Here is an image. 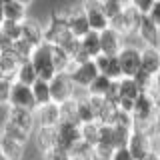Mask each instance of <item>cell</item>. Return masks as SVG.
Segmentation results:
<instances>
[{
	"label": "cell",
	"mask_w": 160,
	"mask_h": 160,
	"mask_svg": "<svg viewBox=\"0 0 160 160\" xmlns=\"http://www.w3.org/2000/svg\"><path fill=\"white\" fill-rule=\"evenodd\" d=\"M22 40H26L30 46L36 48L38 44L44 42V26L38 20L26 18L24 20V30H22Z\"/></svg>",
	"instance_id": "obj_17"
},
{
	"label": "cell",
	"mask_w": 160,
	"mask_h": 160,
	"mask_svg": "<svg viewBox=\"0 0 160 160\" xmlns=\"http://www.w3.org/2000/svg\"><path fill=\"white\" fill-rule=\"evenodd\" d=\"M14 80L20 82V84H26V86H32V84L38 80V74H36V70H34L30 60H24V62L18 66L16 74H14Z\"/></svg>",
	"instance_id": "obj_22"
},
{
	"label": "cell",
	"mask_w": 160,
	"mask_h": 160,
	"mask_svg": "<svg viewBox=\"0 0 160 160\" xmlns=\"http://www.w3.org/2000/svg\"><path fill=\"white\" fill-rule=\"evenodd\" d=\"M10 92H12V80L10 78H0V106L2 108H8Z\"/></svg>",
	"instance_id": "obj_31"
},
{
	"label": "cell",
	"mask_w": 160,
	"mask_h": 160,
	"mask_svg": "<svg viewBox=\"0 0 160 160\" xmlns=\"http://www.w3.org/2000/svg\"><path fill=\"white\" fill-rule=\"evenodd\" d=\"M134 128H126V126H112V148L120 150V148H128L130 136H132Z\"/></svg>",
	"instance_id": "obj_25"
},
{
	"label": "cell",
	"mask_w": 160,
	"mask_h": 160,
	"mask_svg": "<svg viewBox=\"0 0 160 160\" xmlns=\"http://www.w3.org/2000/svg\"><path fill=\"white\" fill-rule=\"evenodd\" d=\"M80 132H82V142L90 144V146H96L98 144V134H100V124L98 122L82 124V126H80Z\"/></svg>",
	"instance_id": "obj_29"
},
{
	"label": "cell",
	"mask_w": 160,
	"mask_h": 160,
	"mask_svg": "<svg viewBox=\"0 0 160 160\" xmlns=\"http://www.w3.org/2000/svg\"><path fill=\"white\" fill-rule=\"evenodd\" d=\"M78 142H82V132H80V124L60 122V124H58V148L66 150V152L70 154V150L76 146Z\"/></svg>",
	"instance_id": "obj_10"
},
{
	"label": "cell",
	"mask_w": 160,
	"mask_h": 160,
	"mask_svg": "<svg viewBox=\"0 0 160 160\" xmlns=\"http://www.w3.org/2000/svg\"><path fill=\"white\" fill-rule=\"evenodd\" d=\"M132 80L138 84V88L142 90V92H148V90L154 88V76H150L148 72H144V70H140V72H138Z\"/></svg>",
	"instance_id": "obj_32"
},
{
	"label": "cell",
	"mask_w": 160,
	"mask_h": 160,
	"mask_svg": "<svg viewBox=\"0 0 160 160\" xmlns=\"http://www.w3.org/2000/svg\"><path fill=\"white\" fill-rule=\"evenodd\" d=\"M42 160H70V154L66 150L54 146V148H50V150H46V152L42 154Z\"/></svg>",
	"instance_id": "obj_33"
},
{
	"label": "cell",
	"mask_w": 160,
	"mask_h": 160,
	"mask_svg": "<svg viewBox=\"0 0 160 160\" xmlns=\"http://www.w3.org/2000/svg\"><path fill=\"white\" fill-rule=\"evenodd\" d=\"M32 94H34L36 108L46 106V104L52 102V96H50V82H46V80H36V82L32 84Z\"/></svg>",
	"instance_id": "obj_21"
},
{
	"label": "cell",
	"mask_w": 160,
	"mask_h": 160,
	"mask_svg": "<svg viewBox=\"0 0 160 160\" xmlns=\"http://www.w3.org/2000/svg\"><path fill=\"white\" fill-rule=\"evenodd\" d=\"M60 122H62L60 104L50 102L46 106L36 108V124H38V128H56Z\"/></svg>",
	"instance_id": "obj_12"
},
{
	"label": "cell",
	"mask_w": 160,
	"mask_h": 160,
	"mask_svg": "<svg viewBox=\"0 0 160 160\" xmlns=\"http://www.w3.org/2000/svg\"><path fill=\"white\" fill-rule=\"evenodd\" d=\"M112 160H134V156L128 152V148H120V150H114Z\"/></svg>",
	"instance_id": "obj_36"
},
{
	"label": "cell",
	"mask_w": 160,
	"mask_h": 160,
	"mask_svg": "<svg viewBox=\"0 0 160 160\" xmlns=\"http://www.w3.org/2000/svg\"><path fill=\"white\" fill-rule=\"evenodd\" d=\"M158 156H160V150H158Z\"/></svg>",
	"instance_id": "obj_41"
},
{
	"label": "cell",
	"mask_w": 160,
	"mask_h": 160,
	"mask_svg": "<svg viewBox=\"0 0 160 160\" xmlns=\"http://www.w3.org/2000/svg\"><path fill=\"white\" fill-rule=\"evenodd\" d=\"M78 124L82 126V124H92V122H98V116L96 112H94V106L92 102H90V96L88 92L82 94V96H78Z\"/></svg>",
	"instance_id": "obj_20"
},
{
	"label": "cell",
	"mask_w": 160,
	"mask_h": 160,
	"mask_svg": "<svg viewBox=\"0 0 160 160\" xmlns=\"http://www.w3.org/2000/svg\"><path fill=\"white\" fill-rule=\"evenodd\" d=\"M70 160H74V158H70Z\"/></svg>",
	"instance_id": "obj_42"
},
{
	"label": "cell",
	"mask_w": 160,
	"mask_h": 160,
	"mask_svg": "<svg viewBox=\"0 0 160 160\" xmlns=\"http://www.w3.org/2000/svg\"><path fill=\"white\" fill-rule=\"evenodd\" d=\"M52 60H54V66H56V72H70V68L74 66L70 54L64 48L54 46V44H52Z\"/></svg>",
	"instance_id": "obj_23"
},
{
	"label": "cell",
	"mask_w": 160,
	"mask_h": 160,
	"mask_svg": "<svg viewBox=\"0 0 160 160\" xmlns=\"http://www.w3.org/2000/svg\"><path fill=\"white\" fill-rule=\"evenodd\" d=\"M154 90H156V92L160 94V74H158L156 78H154Z\"/></svg>",
	"instance_id": "obj_38"
},
{
	"label": "cell",
	"mask_w": 160,
	"mask_h": 160,
	"mask_svg": "<svg viewBox=\"0 0 160 160\" xmlns=\"http://www.w3.org/2000/svg\"><path fill=\"white\" fill-rule=\"evenodd\" d=\"M142 14L134 8L132 2H126L122 8V12L110 22V28H114L116 32H120L122 36H130V34H136V30L142 22Z\"/></svg>",
	"instance_id": "obj_2"
},
{
	"label": "cell",
	"mask_w": 160,
	"mask_h": 160,
	"mask_svg": "<svg viewBox=\"0 0 160 160\" xmlns=\"http://www.w3.org/2000/svg\"><path fill=\"white\" fill-rule=\"evenodd\" d=\"M2 22H4V2L0 0V26H2Z\"/></svg>",
	"instance_id": "obj_37"
},
{
	"label": "cell",
	"mask_w": 160,
	"mask_h": 160,
	"mask_svg": "<svg viewBox=\"0 0 160 160\" xmlns=\"http://www.w3.org/2000/svg\"><path fill=\"white\" fill-rule=\"evenodd\" d=\"M10 108H26V110H36V102H34L32 86L20 84L12 80V92H10Z\"/></svg>",
	"instance_id": "obj_9"
},
{
	"label": "cell",
	"mask_w": 160,
	"mask_h": 160,
	"mask_svg": "<svg viewBox=\"0 0 160 160\" xmlns=\"http://www.w3.org/2000/svg\"><path fill=\"white\" fill-rule=\"evenodd\" d=\"M66 26H68L70 32H72V36L78 38V40H82L88 32H92V30H90V24H88V18H86V14H84L82 2H80L78 8L70 14V18L66 20Z\"/></svg>",
	"instance_id": "obj_13"
},
{
	"label": "cell",
	"mask_w": 160,
	"mask_h": 160,
	"mask_svg": "<svg viewBox=\"0 0 160 160\" xmlns=\"http://www.w3.org/2000/svg\"><path fill=\"white\" fill-rule=\"evenodd\" d=\"M140 60H142V70L150 76L156 78L160 74V48L156 46H142L140 50Z\"/></svg>",
	"instance_id": "obj_15"
},
{
	"label": "cell",
	"mask_w": 160,
	"mask_h": 160,
	"mask_svg": "<svg viewBox=\"0 0 160 160\" xmlns=\"http://www.w3.org/2000/svg\"><path fill=\"white\" fill-rule=\"evenodd\" d=\"M124 4H126V2H116V0H102V8H104V14L108 16V20H110V22H112V20L116 18L120 12H122Z\"/></svg>",
	"instance_id": "obj_30"
},
{
	"label": "cell",
	"mask_w": 160,
	"mask_h": 160,
	"mask_svg": "<svg viewBox=\"0 0 160 160\" xmlns=\"http://www.w3.org/2000/svg\"><path fill=\"white\" fill-rule=\"evenodd\" d=\"M80 44H82V50L90 56V60H94L96 56L102 54V50H100V34L98 32H88L86 36L80 40Z\"/></svg>",
	"instance_id": "obj_24"
},
{
	"label": "cell",
	"mask_w": 160,
	"mask_h": 160,
	"mask_svg": "<svg viewBox=\"0 0 160 160\" xmlns=\"http://www.w3.org/2000/svg\"><path fill=\"white\" fill-rule=\"evenodd\" d=\"M148 18L160 28V0H154L152 8H150V12H148Z\"/></svg>",
	"instance_id": "obj_35"
},
{
	"label": "cell",
	"mask_w": 160,
	"mask_h": 160,
	"mask_svg": "<svg viewBox=\"0 0 160 160\" xmlns=\"http://www.w3.org/2000/svg\"><path fill=\"white\" fill-rule=\"evenodd\" d=\"M84 6V14L88 18V24H90V30L92 32H104L106 28H110V20L108 16L104 14V8H102V2L100 0H88V2H82Z\"/></svg>",
	"instance_id": "obj_7"
},
{
	"label": "cell",
	"mask_w": 160,
	"mask_h": 160,
	"mask_svg": "<svg viewBox=\"0 0 160 160\" xmlns=\"http://www.w3.org/2000/svg\"><path fill=\"white\" fill-rule=\"evenodd\" d=\"M142 160H160V156H158V152H152V154H148V156L142 158Z\"/></svg>",
	"instance_id": "obj_39"
},
{
	"label": "cell",
	"mask_w": 160,
	"mask_h": 160,
	"mask_svg": "<svg viewBox=\"0 0 160 160\" xmlns=\"http://www.w3.org/2000/svg\"><path fill=\"white\" fill-rule=\"evenodd\" d=\"M0 160H8V158H6V156H4V154H2V152H0Z\"/></svg>",
	"instance_id": "obj_40"
},
{
	"label": "cell",
	"mask_w": 160,
	"mask_h": 160,
	"mask_svg": "<svg viewBox=\"0 0 160 160\" xmlns=\"http://www.w3.org/2000/svg\"><path fill=\"white\" fill-rule=\"evenodd\" d=\"M8 124L16 126L20 130H24L26 134L34 136V132L38 130L36 124V110H26V108H10L8 106Z\"/></svg>",
	"instance_id": "obj_5"
},
{
	"label": "cell",
	"mask_w": 160,
	"mask_h": 160,
	"mask_svg": "<svg viewBox=\"0 0 160 160\" xmlns=\"http://www.w3.org/2000/svg\"><path fill=\"white\" fill-rule=\"evenodd\" d=\"M136 34H138L140 42H142V46H156V48H160V28L148 16L142 18Z\"/></svg>",
	"instance_id": "obj_14"
},
{
	"label": "cell",
	"mask_w": 160,
	"mask_h": 160,
	"mask_svg": "<svg viewBox=\"0 0 160 160\" xmlns=\"http://www.w3.org/2000/svg\"><path fill=\"white\" fill-rule=\"evenodd\" d=\"M68 74H70V78H72V82L76 84V88L86 92L88 86L98 78L100 72H98L96 64H94V60H88V62H82V64H74Z\"/></svg>",
	"instance_id": "obj_6"
},
{
	"label": "cell",
	"mask_w": 160,
	"mask_h": 160,
	"mask_svg": "<svg viewBox=\"0 0 160 160\" xmlns=\"http://www.w3.org/2000/svg\"><path fill=\"white\" fill-rule=\"evenodd\" d=\"M2 32L4 36H6V40L10 44L18 42L20 38H22V30H24V22H14V20H4L2 22Z\"/></svg>",
	"instance_id": "obj_26"
},
{
	"label": "cell",
	"mask_w": 160,
	"mask_h": 160,
	"mask_svg": "<svg viewBox=\"0 0 160 160\" xmlns=\"http://www.w3.org/2000/svg\"><path fill=\"white\" fill-rule=\"evenodd\" d=\"M132 4H134V8H136L142 16H148V12H150V8H152L154 0H132Z\"/></svg>",
	"instance_id": "obj_34"
},
{
	"label": "cell",
	"mask_w": 160,
	"mask_h": 160,
	"mask_svg": "<svg viewBox=\"0 0 160 160\" xmlns=\"http://www.w3.org/2000/svg\"><path fill=\"white\" fill-rule=\"evenodd\" d=\"M110 86H112V80H110V78H106L104 74H98V78H96V80H94V82L88 86V90H86V92L90 94V96L104 98V96L108 94Z\"/></svg>",
	"instance_id": "obj_27"
},
{
	"label": "cell",
	"mask_w": 160,
	"mask_h": 160,
	"mask_svg": "<svg viewBox=\"0 0 160 160\" xmlns=\"http://www.w3.org/2000/svg\"><path fill=\"white\" fill-rule=\"evenodd\" d=\"M60 114H62V122L78 124V100L70 98L66 102H62L60 104Z\"/></svg>",
	"instance_id": "obj_28"
},
{
	"label": "cell",
	"mask_w": 160,
	"mask_h": 160,
	"mask_svg": "<svg viewBox=\"0 0 160 160\" xmlns=\"http://www.w3.org/2000/svg\"><path fill=\"white\" fill-rule=\"evenodd\" d=\"M128 152L134 156V160H142L146 158L148 154L156 152L154 150V140L150 136V132L142 128H134L132 130V136H130V142H128Z\"/></svg>",
	"instance_id": "obj_4"
},
{
	"label": "cell",
	"mask_w": 160,
	"mask_h": 160,
	"mask_svg": "<svg viewBox=\"0 0 160 160\" xmlns=\"http://www.w3.org/2000/svg\"><path fill=\"white\" fill-rule=\"evenodd\" d=\"M26 148H28V144H22V142H18V140L10 138V136L0 134V152L8 160H24Z\"/></svg>",
	"instance_id": "obj_16"
},
{
	"label": "cell",
	"mask_w": 160,
	"mask_h": 160,
	"mask_svg": "<svg viewBox=\"0 0 160 160\" xmlns=\"http://www.w3.org/2000/svg\"><path fill=\"white\" fill-rule=\"evenodd\" d=\"M140 50H142V48H136V46H124L122 52L116 56L118 62H120V68H122L124 78H134V76L140 72V70H142Z\"/></svg>",
	"instance_id": "obj_8"
},
{
	"label": "cell",
	"mask_w": 160,
	"mask_h": 160,
	"mask_svg": "<svg viewBox=\"0 0 160 160\" xmlns=\"http://www.w3.org/2000/svg\"><path fill=\"white\" fill-rule=\"evenodd\" d=\"M28 60L32 62L34 70H36L38 80L50 82V80L58 74L56 66H54V60H52V44H48V42L38 44V46L32 50V54H30Z\"/></svg>",
	"instance_id": "obj_1"
},
{
	"label": "cell",
	"mask_w": 160,
	"mask_h": 160,
	"mask_svg": "<svg viewBox=\"0 0 160 160\" xmlns=\"http://www.w3.org/2000/svg\"><path fill=\"white\" fill-rule=\"evenodd\" d=\"M76 92H78V88L72 82L68 72H58L50 80V96H52L54 104H62L70 98H76Z\"/></svg>",
	"instance_id": "obj_3"
},
{
	"label": "cell",
	"mask_w": 160,
	"mask_h": 160,
	"mask_svg": "<svg viewBox=\"0 0 160 160\" xmlns=\"http://www.w3.org/2000/svg\"><path fill=\"white\" fill-rule=\"evenodd\" d=\"M124 46H126L124 36L120 32H116L114 28H106L104 32H100V50H102V54H106L110 58H116Z\"/></svg>",
	"instance_id": "obj_11"
},
{
	"label": "cell",
	"mask_w": 160,
	"mask_h": 160,
	"mask_svg": "<svg viewBox=\"0 0 160 160\" xmlns=\"http://www.w3.org/2000/svg\"><path fill=\"white\" fill-rule=\"evenodd\" d=\"M28 6H30V2H20V0H6V2H4V20L24 22V20L28 18Z\"/></svg>",
	"instance_id": "obj_19"
},
{
	"label": "cell",
	"mask_w": 160,
	"mask_h": 160,
	"mask_svg": "<svg viewBox=\"0 0 160 160\" xmlns=\"http://www.w3.org/2000/svg\"><path fill=\"white\" fill-rule=\"evenodd\" d=\"M32 138H36V148L44 154L46 150L58 146V126L56 128H38Z\"/></svg>",
	"instance_id": "obj_18"
}]
</instances>
